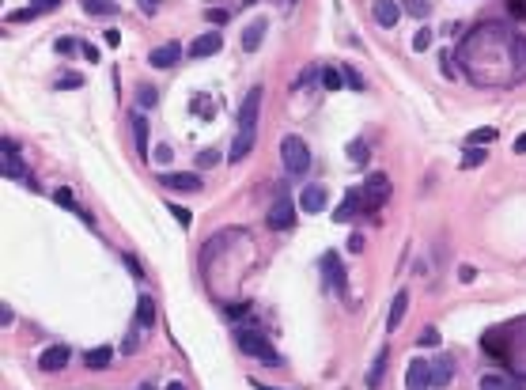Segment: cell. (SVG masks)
Returning a JSON list of instances; mask_svg holds the SVG:
<instances>
[{
  "instance_id": "cell-1",
  "label": "cell",
  "mask_w": 526,
  "mask_h": 390,
  "mask_svg": "<svg viewBox=\"0 0 526 390\" xmlns=\"http://www.w3.org/2000/svg\"><path fill=\"white\" fill-rule=\"evenodd\" d=\"M280 159H284V167H288L292 178L307 175V167H311V152H307L303 136H284V141H280Z\"/></svg>"
},
{
  "instance_id": "cell-2",
  "label": "cell",
  "mask_w": 526,
  "mask_h": 390,
  "mask_svg": "<svg viewBox=\"0 0 526 390\" xmlns=\"http://www.w3.org/2000/svg\"><path fill=\"white\" fill-rule=\"evenodd\" d=\"M239 348L246 356H254V360H262V364H280V356L273 353V345L257 334V330H239Z\"/></svg>"
},
{
  "instance_id": "cell-3",
  "label": "cell",
  "mask_w": 526,
  "mask_h": 390,
  "mask_svg": "<svg viewBox=\"0 0 526 390\" xmlns=\"http://www.w3.org/2000/svg\"><path fill=\"white\" fill-rule=\"evenodd\" d=\"M386 197H390V178H386L383 170H371L368 182H363V209L386 205Z\"/></svg>"
},
{
  "instance_id": "cell-4",
  "label": "cell",
  "mask_w": 526,
  "mask_h": 390,
  "mask_svg": "<svg viewBox=\"0 0 526 390\" xmlns=\"http://www.w3.org/2000/svg\"><path fill=\"white\" fill-rule=\"evenodd\" d=\"M269 227H277V231H292L296 227V205L288 193H277V201L269 209Z\"/></svg>"
},
{
  "instance_id": "cell-5",
  "label": "cell",
  "mask_w": 526,
  "mask_h": 390,
  "mask_svg": "<svg viewBox=\"0 0 526 390\" xmlns=\"http://www.w3.org/2000/svg\"><path fill=\"white\" fill-rule=\"evenodd\" d=\"M262 99H265L262 84H254L246 91V99H242V107H239V125L242 129H257V110H262Z\"/></svg>"
},
{
  "instance_id": "cell-6",
  "label": "cell",
  "mask_w": 526,
  "mask_h": 390,
  "mask_svg": "<svg viewBox=\"0 0 526 390\" xmlns=\"http://www.w3.org/2000/svg\"><path fill=\"white\" fill-rule=\"evenodd\" d=\"M428 379H432V390H447L451 379H455V360L451 356H435L432 368H428Z\"/></svg>"
},
{
  "instance_id": "cell-7",
  "label": "cell",
  "mask_w": 526,
  "mask_h": 390,
  "mask_svg": "<svg viewBox=\"0 0 526 390\" xmlns=\"http://www.w3.org/2000/svg\"><path fill=\"white\" fill-rule=\"evenodd\" d=\"M428 368H432V360L417 356V360L409 364V371H406V390H428V387H432V379H428Z\"/></svg>"
},
{
  "instance_id": "cell-8",
  "label": "cell",
  "mask_w": 526,
  "mask_h": 390,
  "mask_svg": "<svg viewBox=\"0 0 526 390\" xmlns=\"http://www.w3.org/2000/svg\"><path fill=\"white\" fill-rule=\"evenodd\" d=\"M159 182L167 186V190H182V193H197L201 186V175H185V170H178V175H159Z\"/></svg>"
},
{
  "instance_id": "cell-9",
  "label": "cell",
  "mask_w": 526,
  "mask_h": 390,
  "mask_svg": "<svg viewBox=\"0 0 526 390\" xmlns=\"http://www.w3.org/2000/svg\"><path fill=\"white\" fill-rule=\"evenodd\" d=\"M371 15H375L379 27H398V19H401L406 12H401V4H394V0H375Z\"/></svg>"
},
{
  "instance_id": "cell-10",
  "label": "cell",
  "mask_w": 526,
  "mask_h": 390,
  "mask_svg": "<svg viewBox=\"0 0 526 390\" xmlns=\"http://www.w3.org/2000/svg\"><path fill=\"white\" fill-rule=\"evenodd\" d=\"M69 360H72V353L64 345H50V348H42V356H38V368L42 371H61Z\"/></svg>"
},
{
  "instance_id": "cell-11",
  "label": "cell",
  "mask_w": 526,
  "mask_h": 390,
  "mask_svg": "<svg viewBox=\"0 0 526 390\" xmlns=\"http://www.w3.org/2000/svg\"><path fill=\"white\" fill-rule=\"evenodd\" d=\"M152 69H174L178 61H182V46L178 42H167V46H159V50H152Z\"/></svg>"
},
{
  "instance_id": "cell-12",
  "label": "cell",
  "mask_w": 526,
  "mask_h": 390,
  "mask_svg": "<svg viewBox=\"0 0 526 390\" xmlns=\"http://www.w3.org/2000/svg\"><path fill=\"white\" fill-rule=\"evenodd\" d=\"M299 209H303L307 216L322 213V209H326V190H322V186H307V190L299 193Z\"/></svg>"
},
{
  "instance_id": "cell-13",
  "label": "cell",
  "mask_w": 526,
  "mask_h": 390,
  "mask_svg": "<svg viewBox=\"0 0 526 390\" xmlns=\"http://www.w3.org/2000/svg\"><path fill=\"white\" fill-rule=\"evenodd\" d=\"M481 390H523V379H511V375H500V371H484L481 383H477Z\"/></svg>"
},
{
  "instance_id": "cell-14",
  "label": "cell",
  "mask_w": 526,
  "mask_h": 390,
  "mask_svg": "<svg viewBox=\"0 0 526 390\" xmlns=\"http://www.w3.org/2000/svg\"><path fill=\"white\" fill-rule=\"evenodd\" d=\"M322 269H326V281L334 292H345V265L337 262V254H322Z\"/></svg>"
},
{
  "instance_id": "cell-15",
  "label": "cell",
  "mask_w": 526,
  "mask_h": 390,
  "mask_svg": "<svg viewBox=\"0 0 526 390\" xmlns=\"http://www.w3.org/2000/svg\"><path fill=\"white\" fill-rule=\"evenodd\" d=\"M254 136H257V129H239V136H235V144L228 152L231 163H242V159H246V152L254 148Z\"/></svg>"
},
{
  "instance_id": "cell-16",
  "label": "cell",
  "mask_w": 526,
  "mask_h": 390,
  "mask_svg": "<svg viewBox=\"0 0 526 390\" xmlns=\"http://www.w3.org/2000/svg\"><path fill=\"white\" fill-rule=\"evenodd\" d=\"M360 209H363V197L352 190V193H345V201L337 205L334 220H337V224H349V220H356V213H360Z\"/></svg>"
},
{
  "instance_id": "cell-17",
  "label": "cell",
  "mask_w": 526,
  "mask_h": 390,
  "mask_svg": "<svg viewBox=\"0 0 526 390\" xmlns=\"http://www.w3.org/2000/svg\"><path fill=\"white\" fill-rule=\"evenodd\" d=\"M265 30H269V23H265V19H262V15H257V19H254V23H250V27H246V30H242V50H246V53H254V50H257V46H262V38H265Z\"/></svg>"
},
{
  "instance_id": "cell-18",
  "label": "cell",
  "mask_w": 526,
  "mask_h": 390,
  "mask_svg": "<svg viewBox=\"0 0 526 390\" xmlns=\"http://www.w3.org/2000/svg\"><path fill=\"white\" fill-rule=\"evenodd\" d=\"M0 159H4V175H8V178H23V159H19V148H15L12 141H4Z\"/></svg>"
},
{
  "instance_id": "cell-19",
  "label": "cell",
  "mask_w": 526,
  "mask_h": 390,
  "mask_svg": "<svg viewBox=\"0 0 526 390\" xmlns=\"http://www.w3.org/2000/svg\"><path fill=\"white\" fill-rule=\"evenodd\" d=\"M406 311H409V292L398 288V296H394V303H390V319H386V330H398L401 322H406Z\"/></svg>"
},
{
  "instance_id": "cell-20",
  "label": "cell",
  "mask_w": 526,
  "mask_h": 390,
  "mask_svg": "<svg viewBox=\"0 0 526 390\" xmlns=\"http://www.w3.org/2000/svg\"><path fill=\"white\" fill-rule=\"evenodd\" d=\"M136 326H140V330H152V326H156V299H152L148 292L136 299Z\"/></svg>"
},
{
  "instance_id": "cell-21",
  "label": "cell",
  "mask_w": 526,
  "mask_h": 390,
  "mask_svg": "<svg viewBox=\"0 0 526 390\" xmlns=\"http://www.w3.org/2000/svg\"><path fill=\"white\" fill-rule=\"evenodd\" d=\"M220 46H224V38L216 35V30H208V35H201L197 42L190 46V53L193 57H212V53H220Z\"/></svg>"
},
{
  "instance_id": "cell-22",
  "label": "cell",
  "mask_w": 526,
  "mask_h": 390,
  "mask_svg": "<svg viewBox=\"0 0 526 390\" xmlns=\"http://www.w3.org/2000/svg\"><path fill=\"white\" fill-rule=\"evenodd\" d=\"M386 360H390V353H386V348H379V353H375V360H371V368H368V390H379V387H383Z\"/></svg>"
},
{
  "instance_id": "cell-23",
  "label": "cell",
  "mask_w": 526,
  "mask_h": 390,
  "mask_svg": "<svg viewBox=\"0 0 526 390\" xmlns=\"http://www.w3.org/2000/svg\"><path fill=\"white\" fill-rule=\"evenodd\" d=\"M129 125H133V144L140 156H148V121H144V114H133L129 118Z\"/></svg>"
},
{
  "instance_id": "cell-24",
  "label": "cell",
  "mask_w": 526,
  "mask_h": 390,
  "mask_svg": "<svg viewBox=\"0 0 526 390\" xmlns=\"http://www.w3.org/2000/svg\"><path fill=\"white\" fill-rule=\"evenodd\" d=\"M84 12L99 15V19H110V15H118V4L114 0H84Z\"/></svg>"
},
{
  "instance_id": "cell-25",
  "label": "cell",
  "mask_w": 526,
  "mask_h": 390,
  "mask_svg": "<svg viewBox=\"0 0 526 390\" xmlns=\"http://www.w3.org/2000/svg\"><path fill=\"white\" fill-rule=\"evenodd\" d=\"M53 201H57L61 209H69V213H76V216H80V220H84V224H91V216H87V209H80V205H76V197H72L69 190H57V193H53Z\"/></svg>"
},
{
  "instance_id": "cell-26",
  "label": "cell",
  "mask_w": 526,
  "mask_h": 390,
  "mask_svg": "<svg viewBox=\"0 0 526 390\" xmlns=\"http://www.w3.org/2000/svg\"><path fill=\"white\" fill-rule=\"evenodd\" d=\"M345 152H349V159H352V163H360V167L371 163V148L363 141H349V148H345Z\"/></svg>"
},
{
  "instance_id": "cell-27",
  "label": "cell",
  "mask_w": 526,
  "mask_h": 390,
  "mask_svg": "<svg viewBox=\"0 0 526 390\" xmlns=\"http://www.w3.org/2000/svg\"><path fill=\"white\" fill-rule=\"evenodd\" d=\"M401 12L412 15V19H424L432 12V0H401Z\"/></svg>"
},
{
  "instance_id": "cell-28",
  "label": "cell",
  "mask_w": 526,
  "mask_h": 390,
  "mask_svg": "<svg viewBox=\"0 0 526 390\" xmlns=\"http://www.w3.org/2000/svg\"><path fill=\"white\" fill-rule=\"evenodd\" d=\"M466 141H469V148H481V144H492V141H496V129H492V125H481V129H473V133H469Z\"/></svg>"
},
{
  "instance_id": "cell-29",
  "label": "cell",
  "mask_w": 526,
  "mask_h": 390,
  "mask_svg": "<svg viewBox=\"0 0 526 390\" xmlns=\"http://www.w3.org/2000/svg\"><path fill=\"white\" fill-rule=\"evenodd\" d=\"M322 84H326L329 91H337V87H345V69H322Z\"/></svg>"
},
{
  "instance_id": "cell-30",
  "label": "cell",
  "mask_w": 526,
  "mask_h": 390,
  "mask_svg": "<svg viewBox=\"0 0 526 390\" xmlns=\"http://www.w3.org/2000/svg\"><path fill=\"white\" fill-rule=\"evenodd\" d=\"M156 99H159V95H156V87H148V84H140V87H136V107H144V110H148V107H156Z\"/></svg>"
},
{
  "instance_id": "cell-31",
  "label": "cell",
  "mask_w": 526,
  "mask_h": 390,
  "mask_svg": "<svg viewBox=\"0 0 526 390\" xmlns=\"http://www.w3.org/2000/svg\"><path fill=\"white\" fill-rule=\"evenodd\" d=\"M110 364V348H91L87 353V368H107Z\"/></svg>"
},
{
  "instance_id": "cell-32",
  "label": "cell",
  "mask_w": 526,
  "mask_h": 390,
  "mask_svg": "<svg viewBox=\"0 0 526 390\" xmlns=\"http://www.w3.org/2000/svg\"><path fill=\"white\" fill-rule=\"evenodd\" d=\"M428 46H432V30H428V27H420V30H417V38H412V50H417V53H424Z\"/></svg>"
},
{
  "instance_id": "cell-33",
  "label": "cell",
  "mask_w": 526,
  "mask_h": 390,
  "mask_svg": "<svg viewBox=\"0 0 526 390\" xmlns=\"http://www.w3.org/2000/svg\"><path fill=\"white\" fill-rule=\"evenodd\" d=\"M220 152H216V148H205V152H197V167H212V163H220Z\"/></svg>"
},
{
  "instance_id": "cell-34",
  "label": "cell",
  "mask_w": 526,
  "mask_h": 390,
  "mask_svg": "<svg viewBox=\"0 0 526 390\" xmlns=\"http://www.w3.org/2000/svg\"><path fill=\"white\" fill-rule=\"evenodd\" d=\"M167 209H171V216H174V220L182 224V227L193 224V213H190V209H182V205H167Z\"/></svg>"
},
{
  "instance_id": "cell-35",
  "label": "cell",
  "mask_w": 526,
  "mask_h": 390,
  "mask_svg": "<svg viewBox=\"0 0 526 390\" xmlns=\"http://www.w3.org/2000/svg\"><path fill=\"white\" fill-rule=\"evenodd\" d=\"M462 163H466V167H481V163H484V152H481V148H466Z\"/></svg>"
},
{
  "instance_id": "cell-36",
  "label": "cell",
  "mask_w": 526,
  "mask_h": 390,
  "mask_svg": "<svg viewBox=\"0 0 526 390\" xmlns=\"http://www.w3.org/2000/svg\"><path fill=\"white\" fill-rule=\"evenodd\" d=\"M30 8H35L38 15H42V12H57V8H61V0H30Z\"/></svg>"
},
{
  "instance_id": "cell-37",
  "label": "cell",
  "mask_w": 526,
  "mask_h": 390,
  "mask_svg": "<svg viewBox=\"0 0 526 390\" xmlns=\"http://www.w3.org/2000/svg\"><path fill=\"white\" fill-rule=\"evenodd\" d=\"M420 345H439V330H435V326H424V334H420Z\"/></svg>"
},
{
  "instance_id": "cell-38",
  "label": "cell",
  "mask_w": 526,
  "mask_h": 390,
  "mask_svg": "<svg viewBox=\"0 0 526 390\" xmlns=\"http://www.w3.org/2000/svg\"><path fill=\"white\" fill-rule=\"evenodd\" d=\"M205 19H208V23H216V27H224V23H228V19H231V15H228V12H224V8H212V12H208V15H205Z\"/></svg>"
},
{
  "instance_id": "cell-39",
  "label": "cell",
  "mask_w": 526,
  "mask_h": 390,
  "mask_svg": "<svg viewBox=\"0 0 526 390\" xmlns=\"http://www.w3.org/2000/svg\"><path fill=\"white\" fill-rule=\"evenodd\" d=\"M314 76H322L318 69H303L299 72V80H296V87H307V84H314Z\"/></svg>"
},
{
  "instance_id": "cell-40",
  "label": "cell",
  "mask_w": 526,
  "mask_h": 390,
  "mask_svg": "<svg viewBox=\"0 0 526 390\" xmlns=\"http://www.w3.org/2000/svg\"><path fill=\"white\" fill-rule=\"evenodd\" d=\"M35 15H38L35 8H19V12H12V19L15 23H27V19H35Z\"/></svg>"
},
{
  "instance_id": "cell-41",
  "label": "cell",
  "mask_w": 526,
  "mask_h": 390,
  "mask_svg": "<svg viewBox=\"0 0 526 390\" xmlns=\"http://www.w3.org/2000/svg\"><path fill=\"white\" fill-rule=\"evenodd\" d=\"M80 84H84V80H80L76 72H69V76H61V80H57V87H80Z\"/></svg>"
},
{
  "instance_id": "cell-42",
  "label": "cell",
  "mask_w": 526,
  "mask_h": 390,
  "mask_svg": "<svg viewBox=\"0 0 526 390\" xmlns=\"http://www.w3.org/2000/svg\"><path fill=\"white\" fill-rule=\"evenodd\" d=\"M76 38H61V42H57V53H72V50H76Z\"/></svg>"
},
{
  "instance_id": "cell-43",
  "label": "cell",
  "mask_w": 526,
  "mask_h": 390,
  "mask_svg": "<svg viewBox=\"0 0 526 390\" xmlns=\"http://www.w3.org/2000/svg\"><path fill=\"white\" fill-rule=\"evenodd\" d=\"M345 84H349V87H363V80H360V76H356V72H352V69H345Z\"/></svg>"
},
{
  "instance_id": "cell-44",
  "label": "cell",
  "mask_w": 526,
  "mask_h": 390,
  "mask_svg": "<svg viewBox=\"0 0 526 390\" xmlns=\"http://www.w3.org/2000/svg\"><path fill=\"white\" fill-rule=\"evenodd\" d=\"M349 250H352V254H360V250H363V235H352V239H349Z\"/></svg>"
},
{
  "instance_id": "cell-45",
  "label": "cell",
  "mask_w": 526,
  "mask_h": 390,
  "mask_svg": "<svg viewBox=\"0 0 526 390\" xmlns=\"http://www.w3.org/2000/svg\"><path fill=\"white\" fill-rule=\"evenodd\" d=\"M0 326H12V307H0Z\"/></svg>"
},
{
  "instance_id": "cell-46",
  "label": "cell",
  "mask_w": 526,
  "mask_h": 390,
  "mask_svg": "<svg viewBox=\"0 0 526 390\" xmlns=\"http://www.w3.org/2000/svg\"><path fill=\"white\" fill-rule=\"evenodd\" d=\"M523 152H526V133L519 136V141H515V156H523Z\"/></svg>"
},
{
  "instance_id": "cell-47",
  "label": "cell",
  "mask_w": 526,
  "mask_h": 390,
  "mask_svg": "<svg viewBox=\"0 0 526 390\" xmlns=\"http://www.w3.org/2000/svg\"><path fill=\"white\" fill-rule=\"evenodd\" d=\"M140 8H144V12H156V8H159V0H140Z\"/></svg>"
},
{
  "instance_id": "cell-48",
  "label": "cell",
  "mask_w": 526,
  "mask_h": 390,
  "mask_svg": "<svg viewBox=\"0 0 526 390\" xmlns=\"http://www.w3.org/2000/svg\"><path fill=\"white\" fill-rule=\"evenodd\" d=\"M163 390H185V383H167Z\"/></svg>"
},
{
  "instance_id": "cell-49",
  "label": "cell",
  "mask_w": 526,
  "mask_h": 390,
  "mask_svg": "<svg viewBox=\"0 0 526 390\" xmlns=\"http://www.w3.org/2000/svg\"><path fill=\"white\" fill-rule=\"evenodd\" d=\"M254 387H257V390H277V387H265V383H254Z\"/></svg>"
},
{
  "instance_id": "cell-50",
  "label": "cell",
  "mask_w": 526,
  "mask_h": 390,
  "mask_svg": "<svg viewBox=\"0 0 526 390\" xmlns=\"http://www.w3.org/2000/svg\"><path fill=\"white\" fill-rule=\"evenodd\" d=\"M523 12H526V0H523Z\"/></svg>"
}]
</instances>
